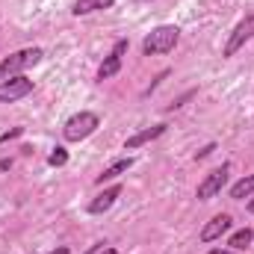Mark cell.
<instances>
[{"mask_svg":"<svg viewBox=\"0 0 254 254\" xmlns=\"http://www.w3.org/2000/svg\"><path fill=\"white\" fill-rule=\"evenodd\" d=\"M163 133H166V125L145 127V130H139V133H133V136H127V139H125V151H136V148H142V145H148V142H154V139H160Z\"/></svg>","mask_w":254,"mask_h":254,"instance_id":"obj_9","label":"cell"},{"mask_svg":"<svg viewBox=\"0 0 254 254\" xmlns=\"http://www.w3.org/2000/svg\"><path fill=\"white\" fill-rule=\"evenodd\" d=\"M213 151H216V145H213V142H210V145H204V148H201V151H198V154H195V160H204V157H210V154H213Z\"/></svg>","mask_w":254,"mask_h":254,"instance_id":"obj_17","label":"cell"},{"mask_svg":"<svg viewBox=\"0 0 254 254\" xmlns=\"http://www.w3.org/2000/svg\"><path fill=\"white\" fill-rule=\"evenodd\" d=\"M231 225H234V219H231L228 213L213 216V219L201 228V243H216V240H222V234H228V231H231Z\"/></svg>","mask_w":254,"mask_h":254,"instance_id":"obj_8","label":"cell"},{"mask_svg":"<svg viewBox=\"0 0 254 254\" xmlns=\"http://www.w3.org/2000/svg\"><path fill=\"white\" fill-rule=\"evenodd\" d=\"M127 48H130V42L127 39H119L116 42V48L110 51V57L101 63V68H98V80L104 83V80H110V77H116L119 71H122V57L127 54Z\"/></svg>","mask_w":254,"mask_h":254,"instance_id":"obj_7","label":"cell"},{"mask_svg":"<svg viewBox=\"0 0 254 254\" xmlns=\"http://www.w3.org/2000/svg\"><path fill=\"white\" fill-rule=\"evenodd\" d=\"M48 254H71V249H68V246H57L54 252H48Z\"/></svg>","mask_w":254,"mask_h":254,"instance_id":"obj_18","label":"cell"},{"mask_svg":"<svg viewBox=\"0 0 254 254\" xmlns=\"http://www.w3.org/2000/svg\"><path fill=\"white\" fill-rule=\"evenodd\" d=\"M249 39H254V12H249V15L234 27V33L228 36V42H225V48H222V57H237V54L246 48Z\"/></svg>","mask_w":254,"mask_h":254,"instance_id":"obj_4","label":"cell"},{"mask_svg":"<svg viewBox=\"0 0 254 254\" xmlns=\"http://www.w3.org/2000/svg\"><path fill=\"white\" fill-rule=\"evenodd\" d=\"M122 195V187H110V190H104L101 195H95V201L89 204V213L92 216H101V213H107L113 204H116V198Z\"/></svg>","mask_w":254,"mask_h":254,"instance_id":"obj_11","label":"cell"},{"mask_svg":"<svg viewBox=\"0 0 254 254\" xmlns=\"http://www.w3.org/2000/svg\"><path fill=\"white\" fill-rule=\"evenodd\" d=\"M178 42H181V30H178L175 24H163V27H154V30L145 36L142 54H145V57H160V54L175 51Z\"/></svg>","mask_w":254,"mask_h":254,"instance_id":"obj_1","label":"cell"},{"mask_svg":"<svg viewBox=\"0 0 254 254\" xmlns=\"http://www.w3.org/2000/svg\"><path fill=\"white\" fill-rule=\"evenodd\" d=\"M116 0H74L71 6V15H92V12H104V9H113Z\"/></svg>","mask_w":254,"mask_h":254,"instance_id":"obj_12","label":"cell"},{"mask_svg":"<svg viewBox=\"0 0 254 254\" xmlns=\"http://www.w3.org/2000/svg\"><path fill=\"white\" fill-rule=\"evenodd\" d=\"M228 175H231V166H228V163H222L219 169H213L210 175H204V181L198 184L195 195H198L201 201H210V198H216L219 192L225 190V184H228Z\"/></svg>","mask_w":254,"mask_h":254,"instance_id":"obj_5","label":"cell"},{"mask_svg":"<svg viewBox=\"0 0 254 254\" xmlns=\"http://www.w3.org/2000/svg\"><path fill=\"white\" fill-rule=\"evenodd\" d=\"M249 195H254V175L237 181V184L231 187V198H234V201H243V198H249Z\"/></svg>","mask_w":254,"mask_h":254,"instance_id":"obj_13","label":"cell"},{"mask_svg":"<svg viewBox=\"0 0 254 254\" xmlns=\"http://www.w3.org/2000/svg\"><path fill=\"white\" fill-rule=\"evenodd\" d=\"M48 163H51L54 169L65 166V163H68V151H65V148H54V151H51V157H48Z\"/></svg>","mask_w":254,"mask_h":254,"instance_id":"obj_15","label":"cell"},{"mask_svg":"<svg viewBox=\"0 0 254 254\" xmlns=\"http://www.w3.org/2000/svg\"><path fill=\"white\" fill-rule=\"evenodd\" d=\"M24 133V127H12V130H6V133H0V145H6V142H12V139H18Z\"/></svg>","mask_w":254,"mask_h":254,"instance_id":"obj_16","label":"cell"},{"mask_svg":"<svg viewBox=\"0 0 254 254\" xmlns=\"http://www.w3.org/2000/svg\"><path fill=\"white\" fill-rule=\"evenodd\" d=\"M207 254H237L234 249H213V252H207Z\"/></svg>","mask_w":254,"mask_h":254,"instance_id":"obj_19","label":"cell"},{"mask_svg":"<svg viewBox=\"0 0 254 254\" xmlns=\"http://www.w3.org/2000/svg\"><path fill=\"white\" fill-rule=\"evenodd\" d=\"M133 169V157H125V160H116L110 169H104L98 178H95V184L98 187H104V184H110V181H116V178H122V175H127Z\"/></svg>","mask_w":254,"mask_h":254,"instance_id":"obj_10","label":"cell"},{"mask_svg":"<svg viewBox=\"0 0 254 254\" xmlns=\"http://www.w3.org/2000/svg\"><path fill=\"white\" fill-rule=\"evenodd\" d=\"M42 57H45V51H42V48H24V51L9 54L6 60H0V83H3V80H9V77H18L24 68L39 65V63H42Z\"/></svg>","mask_w":254,"mask_h":254,"instance_id":"obj_2","label":"cell"},{"mask_svg":"<svg viewBox=\"0 0 254 254\" xmlns=\"http://www.w3.org/2000/svg\"><path fill=\"white\" fill-rule=\"evenodd\" d=\"M101 127V119L95 116V113H89V110H80L77 116H71L63 127V136L65 142H80V139H89L95 130Z\"/></svg>","mask_w":254,"mask_h":254,"instance_id":"obj_3","label":"cell"},{"mask_svg":"<svg viewBox=\"0 0 254 254\" xmlns=\"http://www.w3.org/2000/svg\"><path fill=\"white\" fill-rule=\"evenodd\" d=\"M252 240H254V231L252 228H243V231H237V234L228 240V246H231L234 252H246V249L252 246Z\"/></svg>","mask_w":254,"mask_h":254,"instance_id":"obj_14","label":"cell"},{"mask_svg":"<svg viewBox=\"0 0 254 254\" xmlns=\"http://www.w3.org/2000/svg\"><path fill=\"white\" fill-rule=\"evenodd\" d=\"M249 210H252V213H254V198H252V201H249Z\"/></svg>","mask_w":254,"mask_h":254,"instance_id":"obj_21","label":"cell"},{"mask_svg":"<svg viewBox=\"0 0 254 254\" xmlns=\"http://www.w3.org/2000/svg\"><path fill=\"white\" fill-rule=\"evenodd\" d=\"M98 254H119V252H116V249H110V246H107V249H101V252H98Z\"/></svg>","mask_w":254,"mask_h":254,"instance_id":"obj_20","label":"cell"},{"mask_svg":"<svg viewBox=\"0 0 254 254\" xmlns=\"http://www.w3.org/2000/svg\"><path fill=\"white\" fill-rule=\"evenodd\" d=\"M33 92V80H27V77H9V80H3L0 83V104H15V101H21V98H27Z\"/></svg>","mask_w":254,"mask_h":254,"instance_id":"obj_6","label":"cell"}]
</instances>
